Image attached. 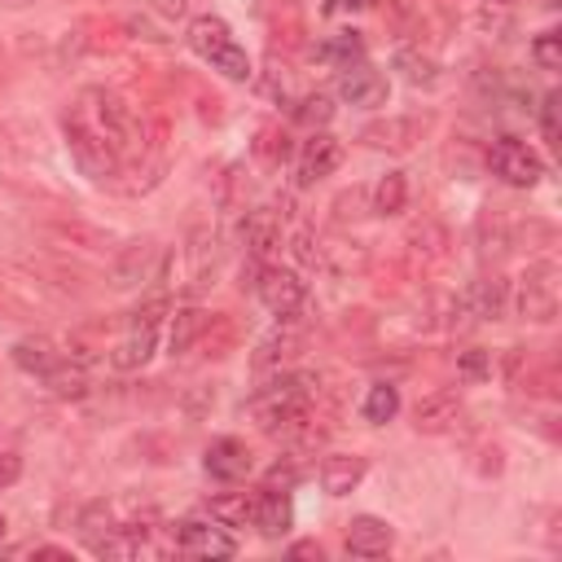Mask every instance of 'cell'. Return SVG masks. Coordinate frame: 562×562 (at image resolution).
Returning a JSON list of instances; mask_svg holds the SVG:
<instances>
[{
    "mask_svg": "<svg viewBox=\"0 0 562 562\" xmlns=\"http://www.w3.org/2000/svg\"><path fill=\"white\" fill-rule=\"evenodd\" d=\"M61 132H66V149L70 158L79 162L83 176L92 180H110L119 176V167L127 162L132 145H136V123H132V110L105 92V88H83L66 119H61Z\"/></svg>",
    "mask_w": 562,
    "mask_h": 562,
    "instance_id": "1",
    "label": "cell"
},
{
    "mask_svg": "<svg viewBox=\"0 0 562 562\" xmlns=\"http://www.w3.org/2000/svg\"><path fill=\"white\" fill-rule=\"evenodd\" d=\"M184 40H189V48H193L202 61H211V70H220L224 79H237V83L250 79V57H246V48L237 44V35H233V26H228L224 18H215V13L193 18Z\"/></svg>",
    "mask_w": 562,
    "mask_h": 562,
    "instance_id": "2",
    "label": "cell"
},
{
    "mask_svg": "<svg viewBox=\"0 0 562 562\" xmlns=\"http://www.w3.org/2000/svg\"><path fill=\"white\" fill-rule=\"evenodd\" d=\"M250 408H255V417H259L263 430H281V426L303 422V417H307V378H299V373H277L268 386L255 391Z\"/></svg>",
    "mask_w": 562,
    "mask_h": 562,
    "instance_id": "3",
    "label": "cell"
},
{
    "mask_svg": "<svg viewBox=\"0 0 562 562\" xmlns=\"http://www.w3.org/2000/svg\"><path fill=\"white\" fill-rule=\"evenodd\" d=\"M162 316H167V299H149V303H140V307L132 312V321H127V334L114 342L110 364H114V369H123V373L140 369V364L154 356V342H158V325H162Z\"/></svg>",
    "mask_w": 562,
    "mask_h": 562,
    "instance_id": "4",
    "label": "cell"
},
{
    "mask_svg": "<svg viewBox=\"0 0 562 562\" xmlns=\"http://www.w3.org/2000/svg\"><path fill=\"white\" fill-rule=\"evenodd\" d=\"M255 294L259 303L277 316V321H294L303 307H307V281L290 268H277V263H263L259 268V281H255Z\"/></svg>",
    "mask_w": 562,
    "mask_h": 562,
    "instance_id": "5",
    "label": "cell"
},
{
    "mask_svg": "<svg viewBox=\"0 0 562 562\" xmlns=\"http://www.w3.org/2000/svg\"><path fill=\"white\" fill-rule=\"evenodd\" d=\"M487 167H492V176H501V180L514 184V189H531V184H540V176H544L540 154H536L527 140H518V136H501V140L487 149Z\"/></svg>",
    "mask_w": 562,
    "mask_h": 562,
    "instance_id": "6",
    "label": "cell"
},
{
    "mask_svg": "<svg viewBox=\"0 0 562 562\" xmlns=\"http://www.w3.org/2000/svg\"><path fill=\"white\" fill-rule=\"evenodd\" d=\"M162 268H167V250H162L158 241L140 237V241H127V246L114 255V263H110V281H114L119 290H136V285L158 281Z\"/></svg>",
    "mask_w": 562,
    "mask_h": 562,
    "instance_id": "7",
    "label": "cell"
},
{
    "mask_svg": "<svg viewBox=\"0 0 562 562\" xmlns=\"http://www.w3.org/2000/svg\"><path fill=\"white\" fill-rule=\"evenodd\" d=\"M518 316L522 321H536V325H549L558 316V268L549 259L531 263L518 281Z\"/></svg>",
    "mask_w": 562,
    "mask_h": 562,
    "instance_id": "8",
    "label": "cell"
},
{
    "mask_svg": "<svg viewBox=\"0 0 562 562\" xmlns=\"http://www.w3.org/2000/svg\"><path fill=\"white\" fill-rule=\"evenodd\" d=\"M171 544L180 553H193V558H233L237 553V540L228 527H220L215 518H184L176 531H171Z\"/></svg>",
    "mask_w": 562,
    "mask_h": 562,
    "instance_id": "9",
    "label": "cell"
},
{
    "mask_svg": "<svg viewBox=\"0 0 562 562\" xmlns=\"http://www.w3.org/2000/svg\"><path fill=\"white\" fill-rule=\"evenodd\" d=\"M334 92H338L347 105H382V101H386V75L373 70V66L360 57V61H351V66H338Z\"/></svg>",
    "mask_w": 562,
    "mask_h": 562,
    "instance_id": "10",
    "label": "cell"
},
{
    "mask_svg": "<svg viewBox=\"0 0 562 562\" xmlns=\"http://www.w3.org/2000/svg\"><path fill=\"white\" fill-rule=\"evenodd\" d=\"M202 465H206V474L220 479V483H241V479L250 474V448H246L241 439H233V435L211 439Z\"/></svg>",
    "mask_w": 562,
    "mask_h": 562,
    "instance_id": "11",
    "label": "cell"
},
{
    "mask_svg": "<svg viewBox=\"0 0 562 562\" xmlns=\"http://www.w3.org/2000/svg\"><path fill=\"white\" fill-rule=\"evenodd\" d=\"M338 162H342V145H338L334 136L316 132V136L303 145V154H299V184H316V180L334 176Z\"/></svg>",
    "mask_w": 562,
    "mask_h": 562,
    "instance_id": "12",
    "label": "cell"
},
{
    "mask_svg": "<svg viewBox=\"0 0 562 562\" xmlns=\"http://www.w3.org/2000/svg\"><path fill=\"white\" fill-rule=\"evenodd\" d=\"M241 241H246V255H250V263L255 268H263L268 263V255L277 250V241H281V224H277V215L272 211H250L246 220H241Z\"/></svg>",
    "mask_w": 562,
    "mask_h": 562,
    "instance_id": "13",
    "label": "cell"
},
{
    "mask_svg": "<svg viewBox=\"0 0 562 562\" xmlns=\"http://www.w3.org/2000/svg\"><path fill=\"white\" fill-rule=\"evenodd\" d=\"M505 281L501 277H487V281H474L465 294H461V303H457V312L465 316V325L470 321H496L501 312H505Z\"/></svg>",
    "mask_w": 562,
    "mask_h": 562,
    "instance_id": "14",
    "label": "cell"
},
{
    "mask_svg": "<svg viewBox=\"0 0 562 562\" xmlns=\"http://www.w3.org/2000/svg\"><path fill=\"white\" fill-rule=\"evenodd\" d=\"M391 540H395V531L373 514H360L347 522V553L351 558H382L391 549Z\"/></svg>",
    "mask_w": 562,
    "mask_h": 562,
    "instance_id": "15",
    "label": "cell"
},
{
    "mask_svg": "<svg viewBox=\"0 0 562 562\" xmlns=\"http://www.w3.org/2000/svg\"><path fill=\"white\" fill-rule=\"evenodd\" d=\"M457 417H461V400H457L452 391H435V395H426V400L413 408V426L426 430V435H443V430H452Z\"/></svg>",
    "mask_w": 562,
    "mask_h": 562,
    "instance_id": "16",
    "label": "cell"
},
{
    "mask_svg": "<svg viewBox=\"0 0 562 562\" xmlns=\"http://www.w3.org/2000/svg\"><path fill=\"white\" fill-rule=\"evenodd\" d=\"M9 356H13V364H18L22 373H31V378H44V373L61 360L57 342H53V338H44V334H26V338H18Z\"/></svg>",
    "mask_w": 562,
    "mask_h": 562,
    "instance_id": "17",
    "label": "cell"
},
{
    "mask_svg": "<svg viewBox=\"0 0 562 562\" xmlns=\"http://www.w3.org/2000/svg\"><path fill=\"white\" fill-rule=\"evenodd\" d=\"M360 479H364V457H356V452H334V457H325V465H321V487H325L329 496L356 492Z\"/></svg>",
    "mask_w": 562,
    "mask_h": 562,
    "instance_id": "18",
    "label": "cell"
},
{
    "mask_svg": "<svg viewBox=\"0 0 562 562\" xmlns=\"http://www.w3.org/2000/svg\"><path fill=\"white\" fill-rule=\"evenodd\" d=\"M290 522H294V509H290V501H285L277 487H268V492L255 496V518H250V527H259V536L277 540V536L290 531Z\"/></svg>",
    "mask_w": 562,
    "mask_h": 562,
    "instance_id": "19",
    "label": "cell"
},
{
    "mask_svg": "<svg viewBox=\"0 0 562 562\" xmlns=\"http://www.w3.org/2000/svg\"><path fill=\"white\" fill-rule=\"evenodd\" d=\"M391 66H395V70H400V79H404V83H413V88H435V83H439V66H435L422 48L400 44V48H395V57H391Z\"/></svg>",
    "mask_w": 562,
    "mask_h": 562,
    "instance_id": "20",
    "label": "cell"
},
{
    "mask_svg": "<svg viewBox=\"0 0 562 562\" xmlns=\"http://www.w3.org/2000/svg\"><path fill=\"white\" fill-rule=\"evenodd\" d=\"M202 329H206V312H202V307H176V312H171V329H167L171 356L193 351V342L202 338Z\"/></svg>",
    "mask_w": 562,
    "mask_h": 562,
    "instance_id": "21",
    "label": "cell"
},
{
    "mask_svg": "<svg viewBox=\"0 0 562 562\" xmlns=\"http://www.w3.org/2000/svg\"><path fill=\"white\" fill-rule=\"evenodd\" d=\"M206 514H211L220 527L237 531V527H246V522L255 518V496H246V492H220V496L206 501Z\"/></svg>",
    "mask_w": 562,
    "mask_h": 562,
    "instance_id": "22",
    "label": "cell"
},
{
    "mask_svg": "<svg viewBox=\"0 0 562 562\" xmlns=\"http://www.w3.org/2000/svg\"><path fill=\"white\" fill-rule=\"evenodd\" d=\"M417 136H422L417 119H386V123H369L364 127V140L369 145H386V149H408Z\"/></svg>",
    "mask_w": 562,
    "mask_h": 562,
    "instance_id": "23",
    "label": "cell"
},
{
    "mask_svg": "<svg viewBox=\"0 0 562 562\" xmlns=\"http://www.w3.org/2000/svg\"><path fill=\"white\" fill-rule=\"evenodd\" d=\"M40 382H44L57 400H83V395H88V373H83L79 364H70L66 356H61V360L40 378Z\"/></svg>",
    "mask_w": 562,
    "mask_h": 562,
    "instance_id": "24",
    "label": "cell"
},
{
    "mask_svg": "<svg viewBox=\"0 0 562 562\" xmlns=\"http://www.w3.org/2000/svg\"><path fill=\"white\" fill-rule=\"evenodd\" d=\"M316 57L329 61V66H351V61L364 57V35H360V31H338V35H329V40L316 48Z\"/></svg>",
    "mask_w": 562,
    "mask_h": 562,
    "instance_id": "25",
    "label": "cell"
},
{
    "mask_svg": "<svg viewBox=\"0 0 562 562\" xmlns=\"http://www.w3.org/2000/svg\"><path fill=\"white\" fill-rule=\"evenodd\" d=\"M404 206H408V180H404V171H386L373 184V211L378 215H400Z\"/></svg>",
    "mask_w": 562,
    "mask_h": 562,
    "instance_id": "26",
    "label": "cell"
},
{
    "mask_svg": "<svg viewBox=\"0 0 562 562\" xmlns=\"http://www.w3.org/2000/svg\"><path fill=\"white\" fill-rule=\"evenodd\" d=\"M395 413H400V391H395L391 382H373L369 395H364V422L382 426V422H391Z\"/></svg>",
    "mask_w": 562,
    "mask_h": 562,
    "instance_id": "27",
    "label": "cell"
},
{
    "mask_svg": "<svg viewBox=\"0 0 562 562\" xmlns=\"http://www.w3.org/2000/svg\"><path fill=\"white\" fill-rule=\"evenodd\" d=\"M294 123H303V127H325L329 119H334V97L329 92H307V97H299L294 101Z\"/></svg>",
    "mask_w": 562,
    "mask_h": 562,
    "instance_id": "28",
    "label": "cell"
},
{
    "mask_svg": "<svg viewBox=\"0 0 562 562\" xmlns=\"http://www.w3.org/2000/svg\"><path fill=\"white\" fill-rule=\"evenodd\" d=\"M290 351H294V334H290V329H272V334L259 338V347H255V369H272V364H281Z\"/></svg>",
    "mask_w": 562,
    "mask_h": 562,
    "instance_id": "29",
    "label": "cell"
},
{
    "mask_svg": "<svg viewBox=\"0 0 562 562\" xmlns=\"http://www.w3.org/2000/svg\"><path fill=\"white\" fill-rule=\"evenodd\" d=\"M110 527H114V514H110V505H105V501L83 505V514H79V536L88 540V549H92Z\"/></svg>",
    "mask_w": 562,
    "mask_h": 562,
    "instance_id": "30",
    "label": "cell"
},
{
    "mask_svg": "<svg viewBox=\"0 0 562 562\" xmlns=\"http://www.w3.org/2000/svg\"><path fill=\"white\" fill-rule=\"evenodd\" d=\"M531 61H536L540 70H558V66H562V35H558V31H540V35L531 40Z\"/></svg>",
    "mask_w": 562,
    "mask_h": 562,
    "instance_id": "31",
    "label": "cell"
},
{
    "mask_svg": "<svg viewBox=\"0 0 562 562\" xmlns=\"http://www.w3.org/2000/svg\"><path fill=\"white\" fill-rule=\"evenodd\" d=\"M558 101H562L558 92H544V101H540V136H544L553 149L562 145V127H558Z\"/></svg>",
    "mask_w": 562,
    "mask_h": 562,
    "instance_id": "32",
    "label": "cell"
},
{
    "mask_svg": "<svg viewBox=\"0 0 562 562\" xmlns=\"http://www.w3.org/2000/svg\"><path fill=\"white\" fill-rule=\"evenodd\" d=\"M457 369H461L465 378H483V373L492 369V360H487V351H461V356H457Z\"/></svg>",
    "mask_w": 562,
    "mask_h": 562,
    "instance_id": "33",
    "label": "cell"
},
{
    "mask_svg": "<svg viewBox=\"0 0 562 562\" xmlns=\"http://www.w3.org/2000/svg\"><path fill=\"white\" fill-rule=\"evenodd\" d=\"M22 479V457L18 452H0V492L13 487Z\"/></svg>",
    "mask_w": 562,
    "mask_h": 562,
    "instance_id": "34",
    "label": "cell"
},
{
    "mask_svg": "<svg viewBox=\"0 0 562 562\" xmlns=\"http://www.w3.org/2000/svg\"><path fill=\"white\" fill-rule=\"evenodd\" d=\"M18 553H31V558H61V562L70 558V553L57 549V544H26V549H18Z\"/></svg>",
    "mask_w": 562,
    "mask_h": 562,
    "instance_id": "35",
    "label": "cell"
},
{
    "mask_svg": "<svg viewBox=\"0 0 562 562\" xmlns=\"http://www.w3.org/2000/svg\"><path fill=\"white\" fill-rule=\"evenodd\" d=\"M294 255H299L303 263H316V250H312V237H307V233L294 237Z\"/></svg>",
    "mask_w": 562,
    "mask_h": 562,
    "instance_id": "36",
    "label": "cell"
},
{
    "mask_svg": "<svg viewBox=\"0 0 562 562\" xmlns=\"http://www.w3.org/2000/svg\"><path fill=\"white\" fill-rule=\"evenodd\" d=\"M373 0H329L325 9H334V13H360V9H369Z\"/></svg>",
    "mask_w": 562,
    "mask_h": 562,
    "instance_id": "37",
    "label": "cell"
},
{
    "mask_svg": "<svg viewBox=\"0 0 562 562\" xmlns=\"http://www.w3.org/2000/svg\"><path fill=\"white\" fill-rule=\"evenodd\" d=\"M290 553H294V558H321V544H316V540H299Z\"/></svg>",
    "mask_w": 562,
    "mask_h": 562,
    "instance_id": "38",
    "label": "cell"
},
{
    "mask_svg": "<svg viewBox=\"0 0 562 562\" xmlns=\"http://www.w3.org/2000/svg\"><path fill=\"white\" fill-rule=\"evenodd\" d=\"M184 4L189 0H162V9H171V13H184Z\"/></svg>",
    "mask_w": 562,
    "mask_h": 562,
    "instance_id": "39",
    "label": "cell"
},
{
    "mask_svg": "<svg viewBox=\"0 0 562 562\" xmlns=\"http://www.w3.org/2000/svg\"><path fill=\"white\" fill-rule=\"evenodd\" d=\"M4 9H22V4H31V0H0Z\"/></svg>",
    "mask_w": 562,
    "mask_h": 562,
    "instance_id": "40",
    "label": "cell"
},
{
    "mask_svg": "<svg viewBox=\"0 0 562 562\" xmlns=\"http://www.w3.org/2000/svg\"><path fill=\"white\" fill-rule=\"evenodd\" d=\"M4 531H9V522H4V514H0V540H4Z\"/></svg>",
    "mask_w": 562,
    "mask_h": 562,
    "instance_id": "41",
    "label": "cell"
},
{
    "mask_svg": "<svg viewBox=\"0 0 562 562\" xmlns=\"http://www.w3.org/2000/svg\"><path fill=\"white\" fill-rule=\"evenodd\" d=\"M483 4H514V0H483Z\"/></svg>",
    "mask_w": 562,
    "mask_h": 562,
    "instance_id": "42",
    "label": "cell"
},
{
    "mask_svg": "<svg viewBox=\"0 0 562 562\" xmlns=\"http://www.w3.org/2000/svg\"><path fill=\"white\" fill-rule=\"evenodd\" d=\"M0 57H4V44H0Z\"/></svg>",
    "mask_w": 562,
    "mask_h": 562,
    "instance_id": "43",
    "label": "cell"
}]
</instances>
